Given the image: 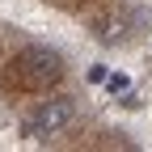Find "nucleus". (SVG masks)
Segmentation results:
<instances>
[{
	"instance_id": "20e7f679",
	"label": "nucleus",
	"mask_w": 152,
	"mask_h": 152,
	"mask_svg": "<svg viewBox=\"0 0 152 152\" xmlns=\"http://www.w3.org/2000/svg\"><path fill=\"white\" fill-rule=\"evenodd\" d=\"M106 85H110V93H127V89H131V80H127L123 72H118V76H106Z\"/></svg>"
},
{
	"instance_id": "7ed1b4c3",
	"label": "nucleus",
	"mask_w": 152,
	"mask_h": 152,
	"mask_svg": "<svg viewBox=\"0 0 152 152\" xmlns=\"http://www.w3.org/2000/svg\"><path fill=\"white\" fill-rule=\"evenodd\" d=\"M97 38H102V42H118V38H127V21H118V17L97 21Z\"/></svg>"
},
{
	"instance_id": "f257e3e1",
	"label": "nucleus",
	"mask_w": 152,
	"mask_h": 152,
	"mask_svg": "<svg viewBox=\"0 0 152 152\" xmlns=\"http://www.w3.org/2000/svg\"><path fill=\"white\" fill-rule=\"evenodd\" d=\"M13 68H17V80L26 89H51L64 76V59L55 51H47V47H26Z\"/></svg>"
},
{
	"instance_id": "f03ea898",
	"label": "nucleus",
	"mask_w": 152,
	"mask_h": 152,
	"mask_svg": "<svg viewBox=\"0 0 152 152\" xmlns=\"http://www.w3.org/2000/svg\"><path fill=\"white\" fill-rule=\"evenodd\" d=\"M72 123V97H51L34 110V118L26 123L30 135H59V131Z\"/></svg>"
}]
</instances>
